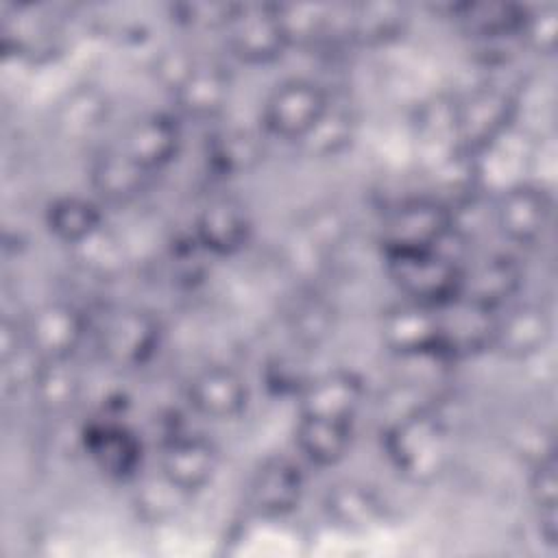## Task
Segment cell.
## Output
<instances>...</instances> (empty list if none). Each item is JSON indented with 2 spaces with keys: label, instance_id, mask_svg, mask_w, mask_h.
<instances>
[{
  "label": "cell",
  "instance_id": "11",
  "mask_svg": "<svg viewBox=\"0 0 558 558\" xmlns=\"http://www.w3.org/2000/svg\"><path fill=\"white\" fill-rule=\"evenodd\" d=\"M218 464L220 451L205 436L179 429L161 442L159 473L187 497L211 484Z\"/></svg>",
  "mask_w": 558,
  "mask_h": 558
},
{
  "label": "cell",
  "instance_id": "35",
  "mask_svg": "<svg viewBox=\"0 0 558 558\" xmlns=\"http://www.w3.org/2000/svg\"><path fill=\"white\" fill-rule=\"evenodd\" d=\"M279 17L292 44H312L327 35L329 31V11L325 4H277Z\"/></svg>",
  "mask_w": 558,
  "mask_h": 558
},
{
  "label": "cell",
  "instance_id": "20",
  "mask_svg": "<svg viewBox=\"0 0 558 558\" xmlns=\"http://www.w3.org/2000/svg\"><path fill=\"white\" fill-rule=\"evenodd\" d=\"M118 146L153 174L179 155L181 126L166 111H148L124 129Z\"/></svg>",
  "mask_w": 558,
  "mask_h": 558
},
{
  "label": "cell",
  "instance_id": "21",
  "mask_svg": "<svg viewBox=\"0 0 558 558\" xmlns=\"http://www.w3.org/2000/svg\"><path fill=\"white\" fill-rule=\"evenodd\" d=\"M523 268L510 253H490L471 266H462L460 296L497 312L521 288Z\"/></svg>",
  "mask_w": 558,
  "mask_h": 558
},
{
  "label": "cell",
  "instance_id": "24",
  "mask_svg": "<svg viewBox=\"0 0 558 558\" xmlns=\"http://www.w3.org/2000/svg\"><path fill=\"white\" fill-rule=\"evenodd\" d=\"M349 233L344 214L338 207L320 205L305 211L299 220L296 233L290 242L292 262L305 264V268L320 266L327 255L338 251Z\"/></svg>",
  "mask_w": 558,
  "mask_h": 558
},
{
  "label": "cell",
  "instance_id": "16",
  "mask_svg": "<svg viewBox=\"0 0 558 558\" xmlns=\"http://www.w3.org/2000/svg\"><path fill=\"white\" fill-rule=\"evenodd\" d=\"M412 133L423 170H429L462 150L456 96L436 94L421 100L412 113Z\"/></svg>",
  "mask_w": 558,
  "mask_h": 558
},
{
  "label": "cell",
  "instance_id": "5",
  "mask_svg": "<svg viewBox=\"0 0 558 558\" xmlns=\"http://www.w3.org/2000/svg\"><path fill=\"white\" fill-rule=\"evenodd\" d=\"M163 327L159 316L144 307H120L109 312L98 329L96 344L102 360L116 368H142L159 351Z\"/></svg>",
  "mask_w": 558,
  "mask_h": 558
},
{
  "label": "cell",
  "instance_id": "3",
  "mask_svg": "<svg viewBox=\"0 0 558 558\" xmlns=\"http://www.w3.org/2000/svg\"><path fill=\"white\" fill-rule=\"evenodd\" d=\"M386 272L408 301L440 307L460 296L462 266L442 248L384 255Z\"/></svg>",
  "mask_w": 558,
  "mask_h": 558
},
{
  "label": "cell",
  "instance_id": "33",
  "mask_svg": "<svg viewBox=\"0 0 558 558\" xmlns=\"http://www.w3.org/2000/svg\"><path fill=\"white\" fill-rule=\"evenodd\" d=\"M31 388L44 410L63 412L78 399L81 379L72 360H41Z\"/></svg>",
  "mask_w": 558,
  "mask_h": 558
},
{
  "label": "cell",
  "instance_id": "28",
  "mask_svg": "<svg viewBox=\"0 0 558 558\" xmlns=\"http://www.w3.org/2000/svg\"><path fill=\"white\" fill-rule=\"evenodd\" d=\"M44 225L54 240L72 248L105 227L100 205L78 194L52 198L44 209Z\"/></svg>",
  "mask_w": 558,
  "mask_h": 558
},
{
  "label": "cell",
  "instance_id": "30",
  "mask_svg": "<svg viewBox=\"0 0 558 558\" xmlns=\"http://www.w3.org/2000/svg\"><path fill=\"white\" fill-rule=\"evenodd\" d=\"M408 24L405 7L399 2H360L347 17V35L362 46H386L397 41Z\"/></svg>",
  "mask_w": 558,
  "mask_h": 558
},
{
  "label": "cell",
  "instance_id": "22",
  "mask_svg": "<svg viewBox=\"0 0 558 558\" xmlns=\"http://www.w3.org/2000/svg\"><path fill=\"white\" fill-rule=\"evenodd\" d=\"M327 519L347 532H368L386 519V504L375 488L360 480H340L323 497Z\"/></svg>",
  "mask_w": 558,
  "mask_h": 558
},
{
  "label": "cell",
  "instance_id": "25",
  "mask_svg": "<svg viewBox=\"0 0 558 558\" xmlns=\"http://www.w3.org/2000/svg\"><path fill=\"white\" fill-rule=\"evenodd\" d=\"M89 185L109 203H126L144 192L150 172L131 159L120 146L98 150L89 161Z\"/></svg>",
  "mask_w": 558,
  "mask_h": 558
},
{
  "label": "cell",
  "instance_id": "17",
  "mask_svg": "<svg viewBox=\"0 0 558 558\" xmlns=\"http://www.w3.org/2000/svg\"><path fill=\"white\" fill-rule=\"evenodd\" d=\"M440 325V353L447 360L490 351L497 312L477 303L456 296L453 301L436 307Z\"/></svg>",
  "mask_w": 558,
  "mask_h": 558
},
{
  "label": "cell",
  "instance_id": "6",
  "mask_svg": "<svg viewBox=\"0 0 558 558\" xmlns=\"http://www.w3.org/2000/svg\"><path fill=\"white\" fill-rule=\"evenodd\" d=\"M329 105L327 92L316 81L292 76L270 89L262 105V122L270 135L299 142Z\"/></svg>",
  "mask_w": 558,
  "mask_h": 558
},
{
  "label": "cell",
  "instance_id": "19",
  "mask_svg": "<svg viewBox=\"0 0 558 558\" xmlns=\"http://www.w3.org/2000/svg\"><path fill=\"white\" fill-rule=\"evenodd\" d=\"M248 384L246 379L227 364H209L194 373L187 384L190 405L216 421H231L240 416L248 405Z\"/></svg>",
  "mask_w": 558,
  "mask_h": 558
},
{
  "label": "cell",
  "instance_id": "14",
  "mask_svg": "<svg viewBox=\"0 0 558 558\" xmlns=\"http://www.w3.org/2000/svg\"><path fill=\"white\" fill-rule=\"evenodd\" d=\"M296 395L303 416L355 421L366 397V384L351 368H333L305 379Z\"/></svg>",
  "mask_w": 558,
  "mask_h": 558
},
{
  "label": "cell",
  "instance_id": "36",
  "mask_svg": "<svg viewBox=\"0 0 558 558\" xmlns=\"http://www.w3.org/2000/svg\"><path fill=\"white\" fill-rule=\"evenodd\" d=\"M519 37L536 54L551 57L558 46V9L554 4L525 9Z\"/></svg>",
  "mask_w": 558,
  "mask_h": 558
},
{
  "label": "cell",
  "instance_id": "13",
  "mask_svg": "<svg viewBox=\"0 0 558 558\" xmlns=\"http://www.w3.org/2000/svg\"><path fill=\"white\" fill-rule=\"evenodd\" d=\"M251 235V211L235 196H214L205 201L194 216L192 238L205 253L233 255L248 244Z\"/></svg>",
  "mask_w": 558,
  "mask_h": 558
},
{
  "label": "cell",
  "instance_id": "32",
  "mask_svg": "<svg viewBox=\"0 0 558 558\" xmlns=\"http://www.w3.org/2000/svg\"><path fill=\"white\" fill-rule=\"evenodd\" d=\"M286 320L292 340L303 349H312L327 340L333 331L336 312L325 296L305 292L292 301Z\"/></svg>",
  "mask_w": 558,
  "mask_h": 558
},
{
  "label": "cell",
  "instance_id": "12",
  "mask_svg": "<svg viewBox=\"0 0 558 558\" xmlns=\"http://www.w3.org/2000/svg\"><path fill=\"white\" fill-rule=\"evenodd\" d=\"M81 445L92 464L109 480H133L140 473L144 447L140 436L124 423L100 418L81 434Z\"/></svg>",
  "mask_w": 558,
  "mask_h": 558
},
{
  "label": "cell",
  "instance_id": "9",
  "mask_svg": "<svg viewBox=\"0 0 558 558\" xmlns=\"http://www.w3.org/2000/svg\"><path fill=\"white\" fill-rule=\"evenodd\" d=\"M379 338L384 347L401 357H442L440 353V325L438 310L416 301H399L381 312ZM449 362V360H447Z\"/></svg>",
  "mask_w": 558,
  "mask_h": 558
},
{
  "label": "cell",
  "instance_id": "7",
  "mask_svg": "<svg viewBox=\"0 0 558 558\" xmlns=\"http://www.w3.org/2000/svg\"><path fill=\"white\" fill-rule=\"evenodd\" d=\"M493 214L497 231L508 242L530 246L547 233L554 216V198L543 183L521 179L499 190Z\"/></svg>",
  "mask_w": 558,
  "mask_h": 558
},
{
  "label": "cell",
  "instance_id": "38",
  "mask_svg": "<svg viewBox=\"0 0 558 558\" xmlns=\"http://www.w3.org/2000/svg\"><path fill=\"white\" fill-rule=\"evenodd\" d=\"M74 251L78 255L81 266L92 275H111L120 266L118 242L105 231V227L78 246H74Z\"/></svg>",
  "mask_w": 558,
  "mask_h": 558
},
{
  "label": "cell",
  "instance_id": "31",
  "mask_svg": "<svg viewBox=\"0 0 558 558\" xmlns=\"http://www.w3.org/2000/svg\"><path fill=\"white\" fill-rule=\"evenodd\" d=\"M264 157L262 137L242 126H227L207 140L205 159L218 174H240L255 168Z\"/></svg>",
  "mask_w": 558,
  "mask_h": 558
},
{
  "label": "cell",
  "instance_id": "40",
  "mask_svg": "<svg viewBox=\"0 0 558 558\" xmlns=\"http://www.w3.org/2000/svg\"><path fill=\"white\" fill-rule=\"evenodd\" d=\"M198 59L183 46H170L163 48L153 63L155 70V78L170 92H174L185 78L187 74L196 68Z\"/></svg>",
  "mask_w": 558,
  "mask_h": 558
},
{
  "label": "cell",
  "instance_id": "27",
  "mask_svg": "<svg viewBox=\"0 0 558 558\" xmlns=\"http://www.w3.org/2000/svg\"><path fill=\"white\" fill-rule=\"evenodd\" d=\"M353 434V421L299 414L294 445L310 464L333 466L351 451Z\"/></svg>",
  "mask_w": 558,
  "mask_h": 558
},
{
  "label": "cell",
  "instance_id": "37",
  "mask_svg": "<svg viewBox=\"0 0 558 558\" xmlns=\"http://www.w3.org/2000/svg\"><path fill=\"white\" fill-rule=\"evenodd\" d=\"M238 11L231 2H209V0H187L170 4V15L177 24L190 28H227Z\"/></svg>",
  "mask_w": 558,
  "mask_h": 558
},
{
  "label": "cell",
  "instance_id": "29",
  "mask_svg": "<svg viewBox=\"0 0 558 558\" xmlns=\"http://www.w3.org/2000/svg\"><path fill=\"white\" fill-rule=\"evenodd\" d=\"M449 9L451 17L469 37L493 41L519 35L527 7L512 2H460Z\"/></svg>",
  "mask_w": 558,
  "mask_h": 558
},
{
  "label": "cell",
  "instance_id": "10",
  "mask_svg": "<svg viewBox=\"0 0 558 558\" xmlns=\"http://www.w3.org/2000/svg\"><path fill=\"white\" fill-rule=\"evenodd\" d=\"M89 329L85 312L70 301H48L24 323L26 344L39 360H72Z\"/></svg>",
  "mask_w": 558,
  "mask_h": 558
},
{
  "label": "cell",
  "instance_id": "26",
  "mask_svg": "<svg viewBox=\"0 0 558 558\" xmlns=\"http://www.w3.org/2000/svg\"><path fill=\"white\" fill-rule=\"evenodd\" d=\"M172 98L179 111L190 118H216L231 98V74L220 63L198 61L187 78L172 92Z\"/></svg>",
  "mask_w": 558,
  "mask_h": 558
},
{
  "label": "cell",
  "instance_id": "2",
  "mask_svg": "<svg viewBox=\"0 0 558 558\" xmlns=\"http://www.w3.org/2000/svg\"><path fill=\"white\" fill-rule=\"evenodd\" d=\"M453 225L456 214L429 194L405 196L386 207L377 229V244L381 255L442 248Z\"/></svg>",
  "mask_w": 558,
  "mask_h": 558
},
{
  "label": "cell",
  "instance_id": "34",
  "mask_svg": "<svg viewBox=\"0 0 558 558\" xmlns=\"http://www.w3.org/2000/svg\"><path fill=\"white\" fill-rule=\"evenodd\" d=\"M355 116L340 107H327L320 120L296 142L307 157H336L351 146L355 137Z\"/></svg>",
  "mask_w": 558,
  "mask_h": 558
},
{
  "label": "cell",
  "instance_id": "15",
  "mask_svg": "<svg viewBox=\"0 0 558 558\" xmlns=\"http://www.w3.org/2000/svg\"><path fill=\"white\" fill-rule=\"evenodd\" d=\"M305 493V475L288 456H268L253 473L248 486L251 508L264 519L292 514Z\"/></svg>",
  "mask_w": 558,
  "mask_h": 558
},
{
  "label": "cell",
  "instance_id": "4",
  "mask_svg": "<svg viewBox=\"0 0 558 558\" xmlns=\"http://www.w3.org/2000/svg\"><path fill=\"white\" fill-rule=\"evenodd\" d=\"M456 107L460 146L475 157L512 133L519 116L517 96L490 83L456 96Z\"/></svg>",
  "mask_w": 558,
  "mask_h": 558
},
{
  "label": "cell",
  "instance_id": "1",
  "mask_svg": "<svg viewBox=\"0 0 558 558\" xmlns=\"http://www.w3.org/2000/svg\"><path fill=\"white\" fill-rule=\"evenodd\" d=\"M379 436L390 464L410 482L427 484L447 466L449 434L434 405L384 425Z\"/></svg>",
  "mask_w": 558,
  "mask_h": 558
},
{
  "label": "cell",
  "instance_id": "18",
  "mask_svg": "<svg viewBox=\"0 0 558 558\" xmlns=\"http://www.w3.org/2000/svg\"><path fill=\"white\" fill-rule=\"evenodd\" d=\"M551 316L538 303H521L497 314L490 351L504 360H530L551 340Z\"/></svg>",
  "mask_w": 558,
  "mask_h": 558
},
{
  "label": "cell",
  "instance_id": "8",
  "mask_svg": "<svg viewBox=\"0 0 558 558\" xmlns=\"http://www.w3.org/2000/svg\"><path fill=\"white\" fill-rule=\"evenodd\" d=\"M227 46L235 59L248 65L277 61L290 46L277 4H238L229 22Z\"/></svg>",
  "mask_w": 558,
  "mask_h": 558
},
{
  "label": "cell",
  "instance_id": "23",
  "mask_svg": "<svg viewBox=\"0 0 558 558\" xmlns=\"http://www.w3.org/2000/svg\"><path fill=\"white\" fill-rule=\"evenodd\" d=\"M111 100L96 85H74L68 89L52 113L54 129L70 142H83L96 135L111 118Z\"/></svg>",
  "mask_w": 558,
  "mask_h": 558
},
{
  "label": "cell",
  "instance_id": "39",
  "mask_svg": "<svg viewBox=\"0 0 558 558\" xmlns=\"http://www.w3.org/2000/svg\"><path fill=\"white\" fill-rule=\"evenodd\" d=\"M527 495L536 512H558V475H556V456L543 458L530 464L527 475Z\"/></svg>",
  "mask_w": 558,
  "mask_h": 558
}]
</instances>
